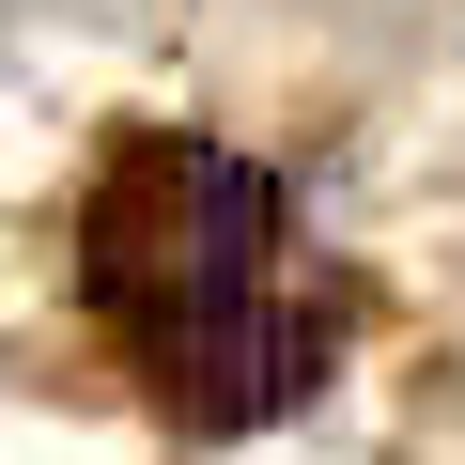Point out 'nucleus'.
<instances>
[{"instance_id":"1","label":"nucleus","mask_w":465,"mask_h":465,"mask_svg":"<svg viewBox=\"0 0 465 465\" xmlns=\"http://www.w3.org/2000/svg\"><path fill=\"white\" fill-rule=\"evenodd\" d=\"M78 264H94V311L140 341V372L202 434L326 388V311H295V280H280V186L249 155H217V140L109 155V186L78 217Z\"/></svg>"}]
</instances>
